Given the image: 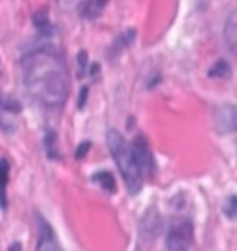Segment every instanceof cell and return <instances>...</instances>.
<instances>
[{"mask_svg": "<svg viewBox=\"0 0 237 251\" xmlns=\"http://www.w3.org/2000/svg\"><path fill=\"white\" fill-rule=\"evenodd\" d=\"M95 4H96V6H98V8H100V9H102L104 6L108 4V0H95Z\"/></svg>", "mask_w": 237, "mask_h": 251, "instance_id": "cell-21", "label": "cell"}, {"mask_svg": "<svg viewBox=\"0 0 237 251\" xmlns=\"http://www.w3.org/2000/svg\"><path fill=\"white\" fill-rule=\"evenodd\" d=\"M37 251H61V248L56 242V236L52 229L48 227L47 222L41 220V236L39 244H37Z\"/></svg>", "mask_w": 237, "mask_h": 251, "instance_id": "cell-7", "label": "cell"}, {"mask_svg": "<svg viewBox=\"0 0 237 251\" xmlns=\"http://www.w3.org/2000/svg\"><path fill=\"white\" fill-rule=\"evenodd\" d=\"M213 122L219 133H234L237 127V111L234 103H222L213 113Z\"/></svg>", "mask_w": 237, "mask_h": 251, "instance_id": "cell-5", "label": "cell"}, {"mask_svg": "<svg viewBox=\"0 0 237 251\" xmlns=\"http://www.w3.org/2000/svg\"><path fill=\"white\" fill-rule=\"evenodd\" d=\"M224 41H226V45H228L230 50L234 52L237 45V13L236 11L230 13L228 21L224 24Z\"/></svg>", "mask_w": 237, "mask_h": 251, "instance_id": "cell-8", "label": "cell"}, {"mask_svg": "<svg viewBox=\"0 0 237 251\" xmlns=\"http://www.w3.org/2000/svg\"><path fill=\"white\" fill-rule=\"evenodd\" d=\"M130 148H132V151H134V157H135V161H137V166H139L141 174H145V176H152V174H154V161H152L150 148H148L147 141L139 135Z\"/></svg>", "mask_w": 237, "mask_h": 251, "instance_id": "cell-6", "label": "cell"}, {"mask_svg": "<svg viewBox=\"0 0 237 251\" xmlns=\"http://www.w3.org/2000/svg\"><path fill=\"white\" fill-rule=\"evenodd\" d=\"M23 81L28 94L48 109L63 107L71 79L63 57L52 47H39L23 59Z\"/></svg>", "mask_w": 237, "mask_h": 251, "instance_id": "cell-1", "label": "cell"}, {"mask_svg": "<svg viewBox=\"0 0 237 251\" xmlns=\"http://www.w3.org/2000/svg\"><path fill=\"white\" fill-rule=\"evenodd\" d=\"M93 181H96L106 192H115V190H117L115 177H113L110 172H106V170H104V172H96L95 176H93Z\"/></svg>", "mask_w": 237, "mask_h": 251, "instance_id": "cell-10", "label": "cell"}, {"mask_svg": "<svg viewBox=\"0 0 237 251\" xmlns=\"http://www.w3.org/2000/svg\"><path fill=\"white\" fill-rule=\"evenodd\" d=\"M193 235H195V229L191 220L182 218L178 222H174L173 226L167 231V250L169 251H189V246L193 242Z\"/></svg>", "mask_w": 237, "mask_h": 251, "instance_id": "cell-4", "label": "cell"}, {"mask_svg": "<svg viewBox=\"0 0 237 251\" xmlns=\"http://www.w3.org/2000/svg\"><path fill=\"white\" fill-rule=\"evenodd\" d=\"M207 74H209L211 78H230V76H232V67H230L228 61L221 59V61L215 63L213 69H209Z\"/></svg>", "mask_w": 237, "mask_h": 251, "instance_id": "cell-11", "label": "cell"}, {"mask_svg": "<svg viewBox=\"0 0 237 251\" xmlns=\"http://www.w3.org/2000/svg\"><path fill=\"white\" fill-rule=\"evenodd\" d=\"M78 61H80V76H84V72H86V67H87V54H86V52H80V54H78Z\"/></svg>", "mask_w": 237, "mask_h": 251, "instance_id": "cell-18", "label": "cell"}, {"mask_svg": "<svg viewBox=\"0 0 237 251\" xmlns=\"http://www.w3.org/2000/svg\"><path fill=\"white\" fill-rule=\"evenodd\" d=\"M89 150H91V142L84 141L78 146V150H76V159H84V157L87 155V151H89Z\"/></svg>", "mask_w": 237, "mask_h": 251, "instance_id": "cell-17", "label": "cell"}, {"mask_svg": "<svg viewBox=\"0 0 237 251\" xmlns=\"http://www.w3.org/2000/svg\"><path fill=\"white\" fill-rule=\"evenodd\" d=\"M33 26L39 30V33H47L50 30V21H48V15L47 11H37V13H33Z\"/></svg>", "mask_w": 237, "mask_h": 251, "instance_id": "cell-12", "label": "cell"}, {"mask_svg": "<svg viewBox=\"0 0 237 251\" xmlns=\"http://www.w3.org/2000/svg\"><path fill=\"white\" fill-rule=\"evenodd\" d=\"M2 107L6 111H9V113H19L21 111V103L17 102L15 98H6V102L2 103Z\"/></svg>", "mask_w": 237, "mask_h": 251, "instance_id": "cell-15", "label": "cell"}, {"mask_svg": "<svg viewBox=\"0 0 237 251\" xmlns=\"http://www.w3.org/2000/svg\"><path fill=\"white\" fill-rule=\"evenodd\" d=\"M87 94H89V87H84V89L80 91L78 109H84V105H86V100H87Z\"/></svg>", "mask_w": 237, "mask_h": 251, "instance_id": "cell-19", "label": "cell"}, {"mask_svg": "<svg viewBox=\"0 0 237 251\" xmlns=\"http://www.w3.org/2000/svg\"><path fill=\"white\" fill-rule=\"evenodd\" d=\"M108 146H110V151L117 163L118 170L124 177L128 192L137 194L143 187V174L137 166V161H135L130 144L124 141V137L118 133L117 129H110L108 131Z\"/></svg>", "mask_w": 237, "mask_h": 251, "instance_id": "cell-2", "label": "cell"}, {"mask_svg": "<svg viewBox=\"0 0 237 251\" xmlns=\"http://www.w3.org/2000/svg\"><path fill=\"white\" fill-rule=\"evenodd\" d=\"M80 2H82V0H58L59 8L63 9V11H71V9L78 8Z\"/></svg>", "mask_w": 237, "mask_h": 251, "instance_id": "cell-16", "label": "cell"}, {"mask_svg": "<svg viewBox=\"0 0 237 251\" xmlns=\"http://www.w3.org/2000/svg\"><path fill=\"white\" fill-rule=\"evenodd\" d=\"M54 142H56V137H54V133L50 131V133H48L47 137H45V148H47L48 155L52 157V159H58V157H56V153H54V151H56Z\"/></svg>", "mask_w": 237, "mask_h": 251, "instance_id": "cell-14", "label": "cell"}, {"mask_svg": "<svg viewBox=\"0 0 237 251\" xmlns=\"http://www.w3.org/2000/svg\"><path fill=\"white\" fill-rule=\"evenodd\" d=\"M236 211H237V196H230L224 203V214L228 218H236Z\"/></svg>", "mask_w": 237, "mask_h": 251, "instance_id": "cell-13", "label": "cell"}, {"mask_svg": "<svg viewBox=\"0 0 237 251\" xmlns=\"http://www.w3.org/2000/svg\"><path fill=\"white\" fill-rule=\"evenodd\" d=\"M163 229V220L158 209H148L143 214L141 224H139V240H137V248L135 251H150L154 242L158 240Z\"/></svg>", "mask_w": 237, "mask_h": 251, "instance_id": "cell-3", "label": "cell"}, {"mask_svg": "<svg viewBox=\"0 0 237 251\" xmlns=\"http://www.w3.org/2000/svg\"><path fill=\"white\" fill-rule=\"evenodd\" d=\"M9 251H23V246L19 242H13L11 246H9Z\"/></svg>", "mask_w": 237, "mask_h": 251, "instance_id": "cell-20", "label": "cell"}, {"mask_svg": "<svg viewBox=\"0 0 237 251\" xmlns=\"http://www.w3.org/2000/svg\"><path fill=\"white\" fill-rule=\"evenodd\" d=\"M9 183V163L6 159H0V209L6 211L8 200H6V188Z\"/></svg>", "mask_w": 237, "mask_h": 251, "instance_id": "cell-9", "label": "cell"}]
</instances>
